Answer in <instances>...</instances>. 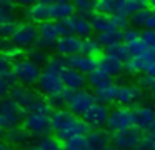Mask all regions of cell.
<instances>
[{"mask_svg":"<svg viewBox=\"0 0 155 150\" xmlns=\"http://www.w3.org/2000/svg\"><path fill=\"white\" fill-rule=\"evenodd\" d=\"M105 150H117V148H115L114 145H108V147H107V148H105Z\"/></svg>","mask_w":155,"mask_h":150,"instance_id":"obj_54","label":"cell"},{"mask_svg":"<svg viewBox=\"0 0 155 150\" xmlns=\"http://www.w3.org/2000/svg\"><path fill=\"white\" fill-rule=\"evenodd\" d=\"M140 38V32H138V28H134V27H128V28L122 30V40L125 42V45L130 42H134V40Z\"/></svg>","mask_w":155,"mask_h":150,"instance_id":"obj_45","label":"cell"},{"mask_svg":"<svg viewBox=\"0 0 155 150\" xmlns=\"http://www.w3.org/2000/svg\"><path fill=\"white\" fill-rule=\"evenodd\" d=\"M12 60L8 58L7 55H4V53H0V77H5V78L12 80V82H15L14 75H12ZM17 83V82H15Z\"/></svg>","mask_w":155,"mask_h":150,"instance_id":"obj_40","label":"cell"},{"mask_svg":"<svg viewBox=\"0 0 155 150\" xmlns=\"http://www.w3.org/2000/svg\"><path fill=\"white\" fill-rule=\"evenodd\" d=\"M105 53L114 57V58H117V60H120V62H124V63L130 58V53H128L125 43H117V45H114V47H108V48H105Z\"/></svg>","mask_w":155,"mask_h":150,"instance_id":"obj_35","label":"cell"},{"mask_svg":"<svg viewBox=\"0 0 155 150\" xmlns=\"http://www.w3.org/2000/svg\"><path fill=\"white\" fill-rule=\"evenodd\" d=\"M64 150H90V148H88L87 137H85V135H78V137H74V138L65 140Z\"/></svg>","mask_w":155,"mask_h":150,"instance_id":"obj_37","label":"cell"},{"mask_svg":"<svg viewBox=\"0 0 155 150\" xmlns=\"http://www.w3.org/2000/svg\"><path fill=\"white\" fill-rule=\"evenodd\" d=\"M142 57L145 58L143 73H145V75H148V77H153V78H155V48H148Z\"/></svg>","mask_w":155,"mask_h":150,"instance_id":"obj_38","label":"cell"},{"mask_svg":"<svg viewBox=\"0 0 155 150\" xmlns=\"http://www.w3.org/2000/svg\"><path fill=\"white\" fill-rule=\"evenodd\" d=\"M137 150H143V148H140V147H138V148H137Z\"/></svg>","mask_w":155,"mask_h":150,"instance_id":"obj_55","label":"cell"},{"mask_svg":"<svg viewBox=\"0 0 155 150\" xmlns=\"http://www.w3.org/2000/svg\"><path fill=\"white\" fill-rule=\"evenodd\" d=\"M148 7H150L152 10H155V2H150V3H148Z\"/></svg>","mask_w":155,"mask_h":150,"instance_id":"obj_53","label":"cell"},{"mask_svg":"<svg viewBox=\"0 0 155 150\" xmlns=\"http://www.w3.org/2000/svg\"><path fill=\"white\" fill-rule=\"evenodd\" d=\"M80 43L82 40L77 38L74 35H64L57 40L55 43V52H57L58 57H64V58H68L72 55H77L80 53Z\"/></svg>","mask_w":155,"mask_h":150,"instance_id":"obj_17","label":"cell"},{"mask_svg":"<svg viewBox=\"0 0 155 150\" xmlns=\"http://www.w3.org/2000/svg\"><path fill=\"white\" fill-rule=\"evenodd\" d=\"M85 137L90 150H105L110 145V135L105 130H90Z\"/></svg>","mask_w":155,"mask_h":150,"instance_id":"obj_24","label":"cell"},{"mask_svg":"<svg viewBox=\"0 0 155 150\" xmlns=\"http://www.w3.org/2000/svg\"><path fill=\"white\" fill-rule=\"evenodd\" d=\"M105 127L114 133L132 128L134 127V110L127 108V107H115L114 110L108 112V118Z\"/></svg>","mask_w":155,"mask_h":150,"instance_id":"obj_7","label":"cell"},{"mask_svg":"<svg viewBox=\"0 0 155 150\" xmlns=\"http://www.w3.org/2000/svg\"><path fill=\"white\" fill-rule=\"evenodd\" d=\"M95 5L97 2H90V0H78V2H74V8L75 13L84 18H90L95 13Z\"/></svg>","mask_w":155,"mask_h":150,"instance_id":"obj_33","label":"cell"},{"mask_svg":"<svg viewBox=\"0 0 155 150\" xmlns=\"http://www.w3.org/2000/svg\"><path fill=\"white\" fill-rule=\"evenodd\" d=\"M0 105H2V100H0Z\"/></svg>","mask_w":155,"mask_h":150,"instance_id":"obj_56","label":"cell"},{"mask_svg":"<svg viewBox=\"0 0 155 150\" xmlns=\"http://www.w3.org/2000/svg\"><path fill=\"white\" fill-rule=\"evenodd\" d=\"M97 42L100 47H105V48H108V47H114L117 45V43H122V32H108V33H97Z\"/></svg>","mask_w":155,"mask_h":150,"instance_id":"obj_32","label":"cell"},{"mask_svg":"<svg viewBox=\"0 0 155 150\" xmlns=\"http://www.w3.org/2000/svg\"><path fill=\"white\" fill-rule=\"evenodd\" d=\"M112 20H114V25H115V28H117L118 32H120V30L128 28V23H130L128 17H124V15H114V17H112Z\"/></svg>","mask_w":155,"mask_h":150,"instance_id":"obj_47","label":"cell"},{"mask_svg":"<svg viewBox=\"0 0 155 150\" xmlns=\"http://www.w3.org/2000/svg\"><path fill=\"white\" fill-rule=\"evenodd\" d=\"M0 150H12L10 145H8L7 142H4V140H0Z\"/></svg>","mask_w":155,"mask_h":150,"instance_id":"obj_51","label":"cell"},{"mask_svg":"<svg viewBox=\"0 0 155 150\" xmlns=\"http://www.w3.org/2000/svg\"><path fill=\"white\" fill-rule=\"evenodd\" d=\"M67 67L87 77L92 70L97 68L98 63H97V58H94V57H87V55H82V53H77V55H72L67 58Z\"/></svg>","mask_w":155,"mask_h":150,"instance_id":"obj_18","label":"cell"},{"mask_svg":"<svg viewBox=\"0 0 155 150\" xmlns=\"http://www.w3.org/2000/svg\"><path fill=\"white\" fill-rule=\"evenodd\" d=\"M30 150H64V145H62V142L57 137L47 135V137L38 138Z\"/></svg>","mask_w":155,"mask_h":150,"instance_id":"obj_29","label":"cell"},{"mask_svg":"<svg viewBox=\"0 0 155 150\" xmlns=\"http://www.w3.org/2000/svg\"><path fill=\"white\" fill-rule=\"evenodd\" d=\"M155 125V107L150 103L140 105L134 110V127L140 132H148Z\"/></svg>","mask_w":155,"mask_h":150,"instance_id":"obj_14","label":"cell"},{"mask_svg":"<svg viewBox=\"0 0 155 150\" xmlns=\"http://www.w3.org/2000/svg\"><path fill=\"white\" fill-rule=\"evenodd\" d=\"M50 128L57 135L58 140H68L78 135H87L90 128L82 118L75 117L67 108H58L54 110L50 115Z\"/></svg>","mask_w":155,"mask_h":150,"instance_id":"obj_1","label":"cell"},{"mask_svg":"<svg viewBox=\"0 0 155 150\" xmlns=\"http://www.w3.org/2000/svg\"><path fill=\"white\" fill-rule=\"evenodd\" d=\"M110 140L117 150H137L142 142V132L132 127V128L114 133Z\"/></svg>","mask_w":155,"mask_h":150,"instance_id":"obj_11","label":"cell"},{"mask_svg":"<svg viewBox=\"0 0 155 150\" xmlns=\"http://www.w3.org/2000/svg\"><path fill=\"white\" fill-rule=\"evenodd\" d=\"M12 75H14L15 82L22 87H34L37 85V80L42 73V68L34 63L32 60H28L27 57H18L12 62Z\"/></svg>","mask_w":155,"mask_h":150,"instance_id":"obj_2","label":"cell"},{"mask_svg":"<svg viewBox=\"0 0 155 150\" xmlns=\"http://www.w3.org/2000/svg\"><path fill=\"white\" fill-rule=\"evenodd\" d=\"M97 63H98V68L104 70V72L110 77L122 75V73L125 72V63L120 62V60H117V58H114V57H110V55H107V53L102 55L100 58L97 60Z\"/></svg>","mask_w":155,"mask_h":150,"instance_id":"obj_22","label":"cell"},{"mask_svg":"<svg viewBox=\"0 0 155 150\" xmlns=\"http://www.w3.org/2000/svg\"><path fill=\"white\" fill-rule=\"evenodd\" d=\"M58 27H60V33L62 37L64 35H74L77 38H87V37H92V25H90V20L84 18L80 15H72L68 18L58 22Z\"/></svg>","mask_w":155,"mask_h":150,"instance_id":"obj_4","label":"cell"},{"mask_svg":"<svg viewBox=\"0 0 155 150\" xmlns=\"http://www.w3.org/2000/svg\"><path fill=\"white\" fill-rule=\"evenodd\" d=\"M45 67L60 73L64 68H67V58L58 57V55H54V57H50V58H48V62H47V65H45Z\"/></svg>","mask_w":155,"mask_h":150,"instance_id":"obj_42","label":"cell"},{"mask_svg":"<svg viewBox=\"0 0 155 150\" xmlns=\"http://www.w3.org/2000/svg\"><path fill=\"white\" fill-rule=\"evenodd\" d=\"M24 128L30 133L32 137H47L52 132L50 128V117L40 115V113H25L24 117Z\"/></svg>","mask_w":155,"mask_h":150,"instance_id":"obj_9","label":"cell"},{"mask_svg":"<svg viewBox=\"0 0 155 150\" xmlns=\"http://www.w3.org/2000/svg\"><path fill=\"white\" fill-rule=\"evenodd\" d=\"M20 150H24V148H20Z\"/></svg>","mask_w":155,"mask_h":150,"instance_id":"obj_57","label":"cell"},{"mask_svg":"<svg viewBox=\"0 0 155 150\" xmlns=\"http://www.w3.org/2000/svg\"><path fill=\"white\" fill-rule=\"evenodd\" d=\"M25 5V17L32 23H42L50 20V2H35V3H22Z\"/></svg>","mask_w":155,"mask_h":150,"instance_id":"obj_16","label":"cell"},{"mask_svg":"<svg viewBox=\"0 0 155 150\" xmlns=\"http://www.w3.org/2000/svg\"><path fill=\"white\" fill-rule=\"evenodd\" d=\"M94 103H97L94 93H92L90 90L84 88V90H78V92L72 93V97L68 98L65 108L70 113H74L75 117H84L85 113H87V110L90 108Z\"/></svg>","mask_w":155,"mask_h":150,"instance_id":"obj_8","label":"cell"},{"mask_svg":"<svg viewBox=\"0 0 155 150\" xmlns=\"http://www.w3.org/2000/svg\"><path fill=\"white\" fill-rule=\"evenodd\" d=\"M140 38L147 48H155V30H143L140 33Z\"/></svg>","mask_w":155,"mask_h":150,"instance_id":"obj_46","label":"cell"},{"mask_svg":"<svg viewBox=\"0 0 155 150\" xmlns=\"http://www.w3.org/2000/svg\"><path fill=\"white\" fill-rule=\"evenodd\" d=\"M148 7V2H142V0H122L117 2V15L124 17H132L135 12Z\"/></svg>","mask_w":155,"mask_h":150,"instance_id":"obj_26","label":"cell"},{"mask_svg":"<svg viewBox=\"0 0 155 150\" xmlns=\"http://www.w3.org/2000/svg\"><path fill=\"white\" fill-rule=\"evenodd\" d=\"M37 30H38L37 45L42 47V48H45V50L54 48L55 43H57V40L62 37L60 27H58V22H52V20L38 23Z\"/></svg>","mask_w":155,"mask_h":150,"instance_id":"obj_10","label":"cell"},{"mask_svg":"<svg viewBox=\"0 0 155 150\" xmlns=\"http://www.w3.org/2000/svg\"><path fill=\"white\" fill-rule=\"evenodd\" d=\"M4 135H5V130L0 127V140H2V137H4Z\"/></svg>","mask_w":155,"mask_h":150,"instance_id":"obj_52","label":"cell"},{"mask_svg":"<svg viewBox=\"0 0 155 150\" xmlns=\"http://www.w3.org/2000/svg\"><path fill=\"white\" fill-rule=\"evenodd\" d=\"M25 57L40 67V65H47L48 58H50V53H48V50L42 48V47L34 45V47H30V48H27V52H25Z\"/></svg>","mask_w":155,"mask_h":150,"instance_id":"obj_28","label":"cell"},{"mask_svg":"<svg viewBox=\"0 0 155 150\" xmlns=\"http://www.w3.org/2000/svg\"><path fill=\"white\" fill-rule=\"evenodd\" d=\"M37 38H38L37 25L28 22V20L17 22V25H15L14 32L10 35V42L17 48H30V47L37 45Z\"/></svg>","mask_w":155,"mask_h":150,"instance_id":"obj_3","label":"cell"},{"mask_svg":"<svg viewBox=\"0 0 155 150\" xmlns=\"http://www.w3.org/2000/svg\"><path fill=\"white\" fill-rule=\"evenodd\" d=\"M108 112H110V110L107 108V105L94 103V105L87 110V113L82 117V120L87 123V127L90 130H102V127H105V123H107Z\"/></svg>","mask_w":155,"mask_h":150,"instance_id":"obj_13","label":"cell"},{"mask_svg":"<svg viewBox=\"0 0 155 150\" xmlns=\"http://www.w3.org/2000/svg\"><path fill=\"white\" fill-rule=\"evenodd\" d=\"M38 97L40 95H37L32 88H28V87H22V85L12 87L10 92H8V98H10L12 102L17 103L25 113L28 112V108L34 105V102L38 98Z\"/></svg>","mask_w":155,"mask_h":150,"instance_id":"obj_15","label":"cell"},{"mask_svg":"<svg viewBox=\"0 0 155 150\" xmlns=\"http://www.w3.org/2000/svg\"><path fill=\"white\" fill-rule=\"evenodd\" d=\"M32 138L34 137L24 128V127H15V128H10L5 132V140H7L8 145H15L17 150H20L22 147H27L32 143Z\"/></svg>","mask_w":155,"mask_h":150,"instance_id":"obj_20","label":"cell"},{"mask_svg":"<svg viewBox=\"0 0 155 150\" xmlns=\"http://www.w3.org/2000/svg\"><path fill=\"white\" fill-rule=\"evenodd\" d=\"M37 87H38V92L45 98H52V97L58 95V93H62L65 90L64 83H62V78H60V73L55 72V70L47 68V67L42 70L40 77H38Z\"/></svg>","mask_w":155,"mask_h":150,"instance_id":"obj_5","label":"cell"},{"mask_svg":"<svg viewBox=\"0 0 155 150\" xmlns=\"http://www.w3.org/2000/svg\"><path fill=\"white\" fill-rule=\"evenodd\" d=\"M102 52V47L98 45L97 38L95 37H87V38H82L80 43V53L82 55H87V57H94L98 55Z\"/></svg>","mask_w":155,"mask_h":150,"instance_id":"obj_31","label":"cell"},{"mask_svg":"<svg viewBox=\"0 0 155 150\" xmlns=\"http://www.w3.org/2000/svg\"><path fill=\"white\" fill-rule=\"evenodd\" d=\"M87 83H90L95 90H98V88H104V87L112 85V77L107 75L104 70H100L97 67V68L92 70V72L87 75Z\"/></svg>","mask_w":155,"mask_h":150,"instance_id":"obj_27","label":"cell"},{"mask_svg":"<svg viewBox=\"0 0 155 150\" xmlns=\"http://www.w3.org/2000/svg\"><path fill=\"white\" fill-rule=\"evenodd\" d=\"M18 3L14 2H5V0H0V8H17Z\"/></svg>","mask_w":155,"mask_h":150,"instance_id":"obj_50","label":"cell"},{"mask_svg":"<svg viewBox=\"0 0 155 150\" xmlns=\"http://www.w3.org/2000/svg\"><path fill=\"white\" fill-rule=\"evenodd\" d=\"M24 117H25V112L15 102H12L10 98L2 100V105H0V127L5 132L18 127L20 122H24Z\"/></svg>","mask_w":155,"mask_h":150,"instance_id":"obj_6","label":"cell"},{"mask_svg":"<svg viewBox=\"0 0 155 150\" xmlns=\"http://www.w3.org/2000/svg\"><path fill=\"white\" fill-rule=\"evenodd\" d=\"M60 78H62V83L67 90L70 92H78V90H84L85 85H87V77L82 75V73L75 72L72 68H64L60 72Z\"/></svg>","mask_w":155,"mask_h":150,"instance_id":"obj_19","label":"cell"},{"mask_svg":"<svg viewBox=\"0 0 155 150\" xmlns=\"http://www.w3.org/2000/svg\"><path fill=\"white\" fill-rule=\"evenodd\" d=\"M15 85H17L15 82L5 78V77H0V98L7 95V93L10 92V88H12V87H15Z\"/></svg>","mask_w":155,"mask_h":150,"instance_id":"obj_48","label":"cell"},{"mask_svg":"<svg viewBox=\"0 0 155 150\" xmlns=\"http://www.w3.org/2000/svg\"><path fill=\"white\" fill-rule=\"evenodd\" d=\"M143 67H145V58L142 55H135L125 62V72L132 73V75H140V73H143Z\"/></svg>","mask_w":155,"mask_h":150,"instance_id":"obj_34","label":"cell"},{"mask_svg":"<svg viewBox=\"0 0 155 150\" xmlns=\"http://www.w3.org/2000/svg\"><path fill=\"white\" fill-rule=\"evenodd\" d=\"M115 92H117V85H114V83L108 85V87H104V88L95 90V93H94L95 102L102 103V105H107V103L115 102Z\"/></svg>","mask_w":155,"mask_h":150,"instance_id":"obj_30","label":"cell"},{"mask_svg":"<svg viewBox=\"0 0 155 150\" xmlns=\"http://www.w3.org/2000/svg\"><path fill=\"white\" fill-rule=\"evenodd\" d=\"M142 98H143V92L135 83H122V85H117L115 102L120 107L130 108V105H137Z\"/></svg>","mask_w":155,"mask_h":150,"instance_id":"obj_12","label":"cell"},{"mask_svg":"<svg viewBox=\"0 0 155 150\" xmlns=\"http://www.w3.org/2000/svg\"><path fill=\"white\" fill-rule=\"evenodd\" d=\"M140 148L143 150H155V125L148 132H145V137H142Z\"/></svg>","mask_w":155,"mask_h":150,"instance_id":"obj_44","label":"cell"},{"mask_svg":"<svg viewBox=\"0 0 155 150\" xmlns=\"http://www.w3.org/2000/svg\"><path fill=\"white\" fill-rule=\"evenodd\" d=\"M143 30H155V10L150 8L147 18H145V23H143Z\"/></svg>","mask_w":155,"mask_h":150,"instance_id":"obj_49","label":"cell"},{"mask_svg":"<svg viewBox=\"0 0 155 150\" xmlns=\"http://www.w3.org/2000/svg\"><path fill=\"white\" fill-rule=\"evenodd\" d=\"M127 50H128V53H130V57H135V55H143L148 48L145 47V43L142 42V38H137V40H134V42L127 43Z\"/></svg>","mask_w":155,"mask_h":150,"instance_id":"obj_43","label":"cell"},{"mask_svg":"<svg viewBox=\"0 0 155 150\" xmlns=\"http://www.w3.org/2000/svg\"><path fill=\"white\" fill-rule=\"evenodd\" d=\"M15 8H0V38H10L17 18H15Z\"/></svg>","mask_w":155,"mask_h":150,"instance_id":"obj_23","label":"cell"},{"mask_svg":"<svg viewBox=\"0 0 155 150\" xmlns=\"http://www.w3.org/2000/svg\"><path fill=\"white\" fill-rule=\"evenodd\" d=\"M52 112H54V110H52V107H50V103H48V100L44 98V97H38V98L34 102V105L28 108L27 113H40V115L50 117Z\"/></svg>","mask_w":155,"mask_h":150,"instance_id":"obj_36","label":"cell"},{"mask_svg":"<svg viewBox=\"0 0 155 150\" xmlns=\"http://www.w3.org/2000/svg\"><path fill=\"white\" fill-rule=\"evenodd\" d=\"M90 25H92V30H95L97 33H108V32H117L114 25V20L112 17L108 15H102V13H94L90 17Z\"/></svg>","mask_w":155,"mask_h":150,"instance_id":"obj_25","label":"cell"},{"mask_svg":"<svg viewBox=\"0 0 155 150\" xmlns=\"http://www.w3.org/2000/svg\"><path fill=\"white\" fill-rule=\"evenodd\" d=\"M148 12H150V7H145V8L135 12L132 17H128V20L132 22L134 28H143V23H145V18H147Z\"/></svg>","mask_w":155,"mask_h":150,"instance_id":"obj_41","label":"cell"},{"mask_svg":"<svg viewBox=\"0 0 155 150\" xmlns=\"http://www.w3.org/2000/svg\"><path fill=\"white\" fill-rule=\"evenodd\" d=\"M75 15L74 3L67 0H58V2H50V20L52 22H62L68 17Z\"/></svg>","mask_w":155,"mask_h":150,"instance_id":"obj_21","label":"cell"},{"mask_svg":"<svg viewBox=\"0 0 155 150\" xmlns=\"http://www.w3.org/2000/svg\"><path fill=\"white\" fill-rule=\"evenodd\" d=\"M138 87L142 88L143 93H150V95L155 97V78L153 77H148L145 73H142L138 77Z\"/></svg>","mask_w":155,"mask_h":150,"instance_id":"obj_39","label":"cell"}]
</instances>
